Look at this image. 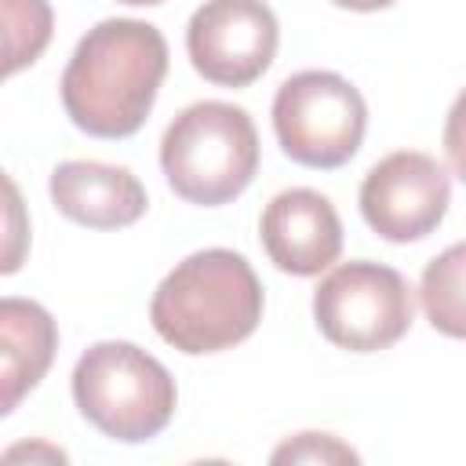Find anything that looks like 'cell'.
Listing matches in <instances>:
<instances>
[{
  "label": "cell",
  "instance_id": "16",
  "mask_svg": "<svg viewBox=\"0 0 466 466\" xmlns=\"http://www.w3.org/2000/svg\"><path fill=\"white\" fill-rule=\"evenodd\" d=\"M335 7H346V11H382L390 7L393 0H331Z\"/></svg>",
  "mask_w": 466,
  "mask_h": 466
},
{
  "label": "cell",
  "instance_id": "9",
  "mask_svg": "<svg viewBox=\"0 0 466 466\" xmlns=\"http://www.w3.org/2000/svg\"><path fill=\"white\" fill-rule=\"evenodd\" d=\"M258 237L269 262L291 277H317L342 251V222L335 204L306 186L284 189L266 204Z\"/></svg>",
  "mask_w": 466,
  "mask_h": 466
},
{
  "label": "cell",
  "instance_id": "15",
  "mask_svg": "<svg viewBox=\"0 0 466 466\" xmlns=\"http://www.w3.org/2000/svg\"><path fill=\"white\" fill-rule=\"evenodd\" d=\"M444 153H448L451 171L466 182V87L459 91V98L448 109V120H444Z\"/></svg>",
  "mask_w": 466,
  "mask_h": 466
},
{
  "label": "cell",
  "instance_id": "5",
  "mask_svg": "<svg viewBox=\"0 0 466 466\" xmlns=\"http://www.w3.org/2000/svg\"><path fill=\"white\" fill-rule=\"evenodd\" d=\"M368 106L360 91L331 69H302L277 87L273 131L280 149L317 171L342 167L364 142Z\"/></svg>",
  "mask_w": 466,
  "mask_h": 466
},
{
  "label": "cell",
  "instance_id": "12",
  "mask_svg": "<svg viewBox=\"0 0 466 466\" xmlns=\"http://www.w3.org/2000/svg\"><path fill=\"white\" fill-rule=\"evenodd\" d=\"M419 299L426 320L448 335L466 339V240L444 248L419 280Z\"/></svg>",
  "mask_w": 466,
  "mask_h": 466
},
{
  "label": "cell",
  "instance_id": "11",
  "mask_svg": "<svg viewBox=\"0 0 466 466\" xmlns=\"http://www.w3.org/2000/svg\"><path fill=\"white\" fill-rule=\"evenodd\" d=\"M58 350V328L51 313L33 299H4L0 302V382L4 400L0 411H15L18 400L47 375Z\"/></svg>",
  "mask_w": 466,
  "mask_h": 466
},
{
  "label": "cell",
  "instance_id": "10",
  "mask_svg": "<svg viewBox=\"0 0 466 466\" xmlns=\"http://www.w3.org/2000/svg\"><path fill=\"white\" fill-rule=\"evenodd\" d=\"M47 189L55 208L87 229H124L138 222L149 204L142 182L127 167L98 160H62Z\"/></svg>",
  "mask_w": 466,
  "mask_h": 466
},
{
  "label": "cell",
  "instance_id": "1",
  "mask_svg": "<svg viewBox=\"0 0 466 466\" xmlns=\"http://www.w3.org/2000/svg\"><path fill=\"white\" fill-rule=\"evenodd\" d=\"M167 76V40L138 18H106L76 44L62 73L66 116L95 138L135 135Z\"/></svg>",
  "mask_w": 466,
  "mask_h": 466
},
{
  "label": "cell",
  "instance_id": "7",
  "mask_svg": "<svg viewBox=\"0 0 466 466\" xmlns=\"http://www.w3.org/2000/svg\"><path fill=\"white\" fill-rule=\"evenodd\" d=\"M280 44L277 15L266 0H204L186 25L193 69L218 87L255 84Z\"/></svg>",
  "mask_w": 466,
  "mask_h": 466
},
{
  "label": "cell",
  "instance_id": "2",
  "mask_svg": "<svg viewBox=\"0 0 466 466\" xmlns=\"http://www.w3.org/2000/svg\"><path fill=\"white\" fill-rule=\"evenodd\" d=\"M149 320L178 353H222L258 328L262 284L244 255L204 248L160 280L149 302Z\"/></svg>",
  "mask_w": 466,
  "mask_h": 466
},
{
  "label": "cell",
  "instance_id": "6",
  "mask_svg": "<svg viewBox=\"0 0 466 466\" xmlns=\"http://www.w3.org/2000/svg\"><path fill=\"white\" fill-rule=\"evenodd\" d=\"M411 317L415 302L408 280L368 258L335 266L313 291V320L320 335L350 353H375L400 342Z\"/></svg>",
  "mask_w": 466,
  "mask_h": 466
},
{
  "label": "cell",
  "instance_id": "17",
  "mask_svg": "<svg viewBox=\"0 0 466 466\" xmlns=\"http://www.w3.org/2000/svg\"><path fill=\"white\" fill-rule=\"evenodd\" d=\"M120 4H135V7H153V4H164V0H120Z\"/></svg>",
  "mask_w": 466,
  "mask_h": 466
},
{
  "label": "cell",
  "instance_id": "4",
  "mask_svg": "<svg viewBox=\"0 0 466 466\" xmlns=\"http://www.w3.org/2000/svg\"><path fill=\"white\" fill-rule=\"evenodd\" d=\"M73 400L106 437L142 444L157 437L178 404L171 371L135 342H95L73 368Z\"/></svg>",
  "mask_w": 466,
  "mask_h": 466
},
{
  "label": "cell",
  "instance_id": "13",
  "mask_svg": "<svg viewBox=\"0 0 466 466\" xmlns=\"http://www.w3.org/2000/svg\"><path fill=\"white\" fill-rule=\"evenodd\" d=\"M4 11V73L33 66L51 40V4L47 0H0Z\"/></svg>",
  "mask_w": 466,
  "mask_h": 466
},
{
  "label": "cell",
  "instance_id": "14",
  "mask_svg": "<svg viewBox=\"0 0 466 466\" xmlns=\"http://www.w3.org/2000/svg\"><path fill=\"white\" fill-rule=\"evenodd\" d=\"M273 462H357V451L339 444L331 433H299L273 451Z\"/></svg>",
  "mask_w": 466,
  "mask_h": 466
},
{
  "label": "cell",
  "instance_id": "3",
  "mask_svg": "<svg viewBox=\"0 0 466 466\" xmlns=\"http://www.w3.org/2000/svg\"><path fill=\"white\" fill-rule=\"evenodd\" d=\"M167 186L200 208L237 200L258 171V131L248 109L233 102H193L160 142Z\"/></svg>",
  "mask_w": 466,
  "mask_h": 466
},
{
  "label": "cell",
  "instance_id": "8",
  "mask_svg": "<svg viewBox=\"0 0 466 466\" xmlns=\"http://www.w3.org/2000/svg\"><path fill=\"white\" fill-rule=\"evenodd\" d=\"M451 204L448 171L415 149L382 157L360 182L364 222L393 244H411L430 237Z\"/></svg>",
  "mask_w": 466,
  "mask_h": 466
}]
</instances>
